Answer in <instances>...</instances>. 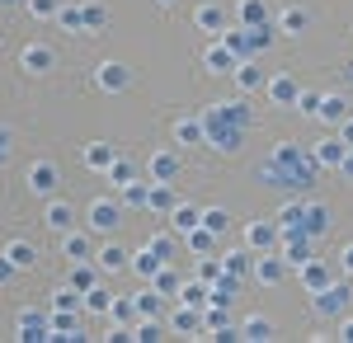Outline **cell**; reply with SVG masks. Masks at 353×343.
<instances>
[{
    "label": "cell",
    "mask_w": 353,
    "mask_h": 343,
    "mask_svg": "<svg viewBox=\"0 0 353 343\" xmlns=\"http://www.w3.org/2000/svg\"><path fill=\"white\" fill-rule=\"evenodd\" d=\"M132 306H137V320H141V315H161V296H156L151 287H146V291H137V296H132Z\"/></svg>",
    "instance_id": "cell-49"
},
{
    "label": "cell",
    "mask_w": 353,
    "mask_h": 343,
    "mask_svg": "<svg viewBox=\"0 0 353 343\" xmlns=\"http://www.w3.org/2000/svg\"><path fill=\"white\" fill-rule=\"evenodd\" d=\"M81 306L90 311V315H109V306H113V291L104 287V282H94L90 291H81Z\"/></svg>",
    "instance_id": "cell-34"
},
{
    "label": "cell",
    "mask_w": 353,
    "mask_h": 343,
    "mask_svg": "<svg viewBox=\"0 0 353 343\" xmlns=\"http://www.w3.org/2000/svg\"><path fill=\"white\" fill-rule=\"evenodd\" d=\"M128 268H132L137 278L146 282V278H151V273L161 268V259H156V254H146V249H137V254H128Z\"/></svg>",
    "instance_id": "cell-45"
},
{
    "label": "cell",
    "mask_w": 353,
    "mask_h": 343,
    "mask_svg": "<svg viewBox=\"0 0 353 343\" xmlns=\"http://www.w3.org/2000/svg\"><path fill=\"white\" fill-rule=\"evenodd\" d=\"M198 211H203V207H193V202H174V207H170V226L184 236L189 226H198Z\"/></svg>",
    "instance_id": "cell-42"
},
{
    "label": "cell",
    "mask_w": 353,
    "mask_h": 343,
    "mask_svg": "<svg viewBox=\"0 0 353 343\" xmlns=\"http://www.w3.org/2000/svg\"><path fill=\"white\" fill-rule=\"evenodd\" d=\"M179 282H184V278H179V268H174V264H161L151 278H146V287L156 291V296H179Z\"/></svg>",
    "instance_id": "cell-22"
},
{
    "label": "cell",
    "mask_w": 353,
    "mask_h": 343,
    "mask_svg": "<svg viewBox=\"0 0 353 343\" xmlns=\"http://www.w3.org/2000/svg\"><path fill=\"white\" fill-rule=\"evenodd\" d=\"M94 282H99V268H94V259H81V264H71V282H66V287L90 291Z\"/></svg>",
    "instance_id": "cell-37"
},
{
    "label": "cell",
    "mask_w": 353,
    "mask_h": 343,
    "mask_svg": "<svg viewBox=\"0 0 353 343\" xmlns=\"http://www.w3.org/2000/svg\"><path fill=\"white\" fill-rule=\"evenodd\" d=\"M339 268H344V273L353 278V245H344V254H339Z\"/></svg>",
    "instance_id": "cell-60"
},
{
    "label": "cell",
    "mask_w": 353,
    "mask_h": 343,
    "mask_svg": "<svg viewBox=\"0 0 353 343\" xmlns=\"http://www.w3.org/2000/svg\"><path fill=\"white\" fill-rule=\"evenodd\" d=\"M179 202V193L174 184H151L146 188V211H156V216H170V207Z\"/></svg>",
    "instance_id": "cell-24"
},
{
    "label": "cell",
    "mask_w": 353,
    "mask_h": 343,
    "mask_svg": "<svg viewBox=\"0 0 353 343\" xmlns=\"http://www.w3.org/2000/svg\"><path fill=\"white\" fill-rule=\"evenodd\" d=\"M349 113H353V104L344 99V94H321V108H316V118H321V123L339 127V123H344Z\"/></svg>",
    "instance_id": "cell-20"
},
{
    "label": "cell",
    "mask_w": 353,
    "mask_h": 343,
    "mask_svg": "<svg viewBox=\"0 0 353 343\" xmlns=\"http://www.w3.org/2000/svg\"><path fill=\"white\" fill-rule=\"evenodd\" d=\"M301 231H306L311 240H321V236L330 231V207H325V202H306V216H301Z\"/></svg>",
    "instance_id": "cell-25"
},
{
    "label": "cell",
    "mask_w": 353,
    "mask_h": 343,
    "mask_svg": "<svg viewBox=\"0 0 353 343\" xmlns=\"http://www.w3.org/2000/svg\"><path fill=\"white\" fill-rule=\"evenodd\" d=\"M179 301L203 311V306H208V282H198V278H193V282H179Z\"/></svg>",
    "instance_id": "cell-46"
},
{
    "label": "cell",
    "mask_w": 353,
    "mask_h": 343,
    "mask_svg": "<svg viewBox=\"0 0 353 343\" xmlns=\"http://www.w3.org/2000/svg\"><path fill=\"white\" fill-rule=\"evenodd\" d=\"M198 118H203V146H217V151H241L245 132H250V108H245L241 99L203 108Z\"/></svg>",
    "instance_id": "cell-1"
},
{
    "label": "cell",
    "mask_w": 353,
    "mask_h": 343,
    "mask_svg": "<svg viewBox=\"0 0 353 343\" xmlns=\"http://www.w3.org/2000/svg\"><path fill=\"white\" fill-rule=\"evenodd\" d=\"M165 329H170V334H203V311L179 301V306L170 311V320H165Z\"/></svg>",
    "instance_id": "cell-14"
},
{
    "label": "cell",
    "mask_w": 353,
    "mask_h": 343,
    "mask_svg": "<svg viewBox=\"0 0 353 343\" xmlns=\"http://www.w3.org/2000/svg\"><path fill=\"white\" fill-rule=\"evenodd\" d=\"M179 174H184L179 151H151V160H146V179L151 184H174Z\"/></svg>",
    "instance_id": "cell-6"
},
{
    "label": "cell",
    "mask_w": 353,
    "mask_h": 343,
    "mask_svg": "<svg viewBox=\"0 0 353 343\" xmlns=\"http://www.w3.org/2000/svg\"><path fill=\"white\" fill-rule=\"evenodd\" d=\"M19 66H24V71H33V76H48V71L57 66V52L48 48V43H28L24 52H19Z\"/></svg>",
    "instance_id": "cell-16"
},
{
    "label": "cell",
    "mask_w": 353,
    "mask_h": 343,
    "mask_svg": "<svg viewBox=\"0 0 353 343\" xmlns=\"http://www.w3.org/2000/svg\"><path fill=\"white\" fill-rule=\"evenodd\" d=\"M81 19H85V28H104L109 24V10L99 0H90V5H81Z\"/></svg>",
    "instance_id": "cell-50"
},
{
    "label": "cell",
    "mask_w": 353,
    "mask_h": 343,
    "mask_svg": "<svg viewBox=\"0 0 353 343\" xmlns=\"http://www.w3.org/2000/svg\"><path fill=\"white\" fill-rule=\"evenodd\" d=\"M104 179H109L113 188H118V184H128V179H137V165H132L128 156H118V151H113V160L104 165Z\"/></svg>",
    "instance_id": "cell-35"
},
{
    "label": "cell",
    "mask_w": 353,
    "mask_h": 343,
    "mask_svg": "<svg viewBox=\"0 0 353 343\" xmlns=\"http://www.w3.org/2000/svg\"><path fill=\"white\" fill-rule=\"evenodd\" d=\"M316 160L306 156V151H297L292 141H283V146H273V156L259 165V179L273 188H306V184H316Z\"/></svg>",
    "instance_id": "cell-2"
},
{
    "label": "cell",
    "mask_w": 353,
    "mask_h": 343,
    "mask_svg": "<svg viewBox=\"0 0 353 343\" xmlns=\"http://www.w3.org/2000/svg\"><path fill=\"white\" fill-rule=\"evenodd\" d=\"M28 10H33L38 19H52V14H57V0H28Z\"/></svg>",
    "instance_id": "cell-54"
},
{
    "label": "cell",
    "mask_w": 353,
    "mask_h": 343,
    "mask_svg": "<svg viewBox=\"0 0 353 343\" xmlns=\"http://www.w3.org/2000/svg\"><path fill=\"white\" fill-rule=\"evenodd\" d=\"M184 245H189V254H217L221 236H212L208 226H189V231H184Z\"/></svg>",
    "instance_id": "cell-27"
},
{
    "label": "cell",
    "mask_w": 353,
    "mask_h": 343,
    "mask_svg": "<svg viewBox=\"0 0 353 343\" xmlns=\"http://www.w3.org/2000/svg\"><path fill=\"white\" fill-rule=\"evenodd\" d=\"M297 76H288V71H273L269 80H264V94H269L273 108H292V99H297Z\"/></svg>",
    "instance_id": "cell-10"
},
{
    "label": "cell",
    "mask_w": 353,
    "mask_h": 343,
    "mask_svg": "<svg viewBox=\"0 0 353 343\" xmlns=\"http://www.w3.org/2000/svg\"><path fill=\"white\" fill-rule=\"evenodd\" d=\"M0 254H5V259H10V264L19 268V273H28V268L38 264V249H33V245H28V240H10V245H5V249H0Z\"/></svg>",
    "instance_id": "cell-28"
},
{
    "label": "cell",
    "mask_w": 353,
    "mask_h": 343,
    "mask_svg": "<svg viewBox=\"0 0 353 343\" xmlns=\"http://www.w3.org/2000/svg\"><path fill=\"white\" fill-rule=\"evenodd\" d=\"M344 151H349V146H344L339 136L330 132L325 141H316V151H311V160H316L321 169H339V160H344Z\"/></svg>",
    "instance_id": "cell-21"
},
{
    "label": "cell",
    "mask_w": 353,
    "mask_h": 343,
    "mask_svg": "<svg viewBox=\"0 0 353 343\" xmlns=\"http://www.w3.org/2000/svg\"><path fill=\"white\" fill-rule=\"evenodd\" d=\"M132 339L137 343H161V339H170V329H165L161 315H141V320H137V329H132Z\"/></svg>",
    "instance_id": "cell-33"
},
{
    "label": "cell",
    "mask_w": 353,
    "mask_h": 343,
    "mask_svg": "<svg viewBox=\"0 0 353 343\" xmlns=\"http://www.w3.org/2000/svg\"><path fill=\"white\" fill-rule=\"evenodd\" d=\"M221 268L226 273H236V278H250V268H254V249H231V254H221Z\"/></svg>",
    "instance_id": "cell-36"
},
{
    "label": "cell",
    "mask_w": 353,
    "mask_h": 343,
    "mask_svg": "<svg viewBox=\"0 0 353 343\" xmlns=\"http://www.w3.org/2000/svg\"><path fill=\"white\" fill-rule=\"evenodd\" d=\"M43 221H48V231H57V236L71 231V226H76V207H71V198H57V193H52V202L43 207Z\"/></svg>",
    "instance_id": "cell-15"
},
{
    "label": "cell",
    "mask_w": 353,
    "mask_h": 343,
    "mask_svg": "<svg viewBox=\"0 0 353 343\" xmlns=\"http://www.w3.org/2000/svg\"><path fill=\"white\" fill-rule=\"evenodd\" d=\"M301 216H306V202H283L278 207V231H301Z\"/></svg>",
    "instance_id": "cell-43"
},
{
    "label": "cell",
    "mask_w": 353,
    "mask_h": 343,
    "mask_svg": "<svg viewBox=\"0 0 353 343\" xmlns=\"http://www.w3.org/2000/svg\"><path fill=\"white\" fill-rule=\"evenodd\" d=\"M109 320H113V324H132V320H137V306H132V296H113V306H109Z\"/></svg>",
    "instance_id": "cell-47"
},
{
    "label": "cell",
    "mask_w": 353,
    "mask_h": 343,
    "mask_svg": "<svg viewBox=\"0 0 353 343\" xmlns=\"http://www.w3.org/2000/svg\"><path fill=\"white\" fill-rule=\"evenodd\" d=\"M306 24H311V10H306V5H288V10L278 14V33H292V38H297V33H306Z\"/></svg>",
    "instance_id": "cell-29"
},
{
    "label": "cell",
    "mask_w": 353,
    "mask_h": 343,
    "mask_svg": "<svg viewBox=\"0 0 353 343\" xmlns=\"http://www.w3.org/2000/svg\"><path fill=\"white\" fill-rule=\"evenodd\" d=\"M174 141L179 146H203V118H179L174 123Z\"/></svg>",
    "instance_id": "cell-39"
},
{
    "label": "cell",
    "mask_w": 353,
    "mask_h": 343,
    "mask_svg": "<svg viewBox=\"0 0 353 343\" xmlns=\"http://www.w3.org/2000/svg\"><path fill=\"white\" fill-rule=\"evenodd\" d=\"M118 226H123V202H118V198H94V202H90V231L109 236Z\"/></svg>",
    "instance_id": "cell-7"
},
{
    "label": "cell",
    "mask_w": 353,
    "mask_h": 343,
    "mask_svg": "<svg viewBox=\"0 0 353 343\" xmlns=\"http://www.w3.org/2000/svg\"><path fill=\"white\" fill-rule=\"evenodd\" d=\"M161 5H174V0H161Z\"/></svg>",
    "instance_id": "cell-61"
},
{
    "label": "cell",
    "mask_w": 353,
    "mask_h": 343,
    "mask_svg": "<svg viewBox=\"0 0 353 343\" xmlns=\"http://www.w3.org/2000/svg\"><path fill=\"white\" fill-rule=\"evenodd\" d=\"M203 66H208V71H217V76H231V71L241 66V56L231 52L226 43H212V48L203 52Z\"/></svg>",
    "instance_id": "cell-18"
},
{
    "label": "cell",
    "mask_w": 353,
    "mask_h": 343,
    "mask_svg": "<svg viewBox=\"0 0 353 343\" xmlns=\"http://www.w3.org/2000/svg\"><path fill=\"white\" fill-rule=\"evenodd\" d=\"M245 249H254V254L278 249V221H250L245 226Z\"/></svg>",
    "instance_id": "cell-13"
},
{
    "label": "cell",
    "mask_w": 353,
    "mask_h": 343,
    "mask_svg": "<svg viewBox=\"0 0 353 343\" xmlns=\"http://www.w3.org/2000/svg\"><path fill=\"white\" fill-rule=\"evenodd\" d=\"M236 19H241V28H269V10H264V0H241Z\"/></svg>",
    "instance_id": "cell-30"
},
{
    "label": "cell",
    "mask_w": 353,
    "mask_h": 343,
    "mask_svg": "<svg viewBox=\"0 0 353 343\" xmlns=\"http://www.w3.org/2000/svg\"><path fill=\"white\" fill-rule=\"evenodd\" d=\"M94 268H99V273H123V268H128V249L109 240L104 249H94Z\"/></svg>",
    "instance_id": "cell-26"
},
{
    "label": "cell",
    "mask_w": 353,
    "mask_h": 343,
    "mask_svg": "<svg viewBox=\"0 0 353 343\" xmlns=\"http://www.w3.org/2000/svg\"><path fill=\"white\" fill-rule=\"evenodd\" d=\"M353 306V287L349 282H325L321 291H311V311H316V320H339L349 315Z\"/></svg>",
    "instance_id": "cell-3"
},
{
    "label": "cell",
    "mask_w": 353,
    "mask_h": 343,
    "mask_svg": "<svg viewBox=\"0 0 353 343\" xmlns=\"http://www.w3.org/2000/svg\"><path fill=\"white\" fill-rule=\"evenodd\" d=\"M94 85H99L104 94H123V90H132V66H128V61H99Z\"/></svg>",
    "instance_id": "cell-8"
},
{
    "label": "cell",
    "mask_w": 353,
    "mask_h": 343,
    "mask_svg": "<svg viewBox=\"0 0 353 343\" xmlns=\"http://www.w3.org/2000/svg\"><path fill=\"white\" fill-rule=\"evenodd\" d=\"M14 278H19V268H14L10 259H5V254H0V287H10Z\"/></svg>",
    "instance_id": "cell-56"
},
{
    "label": "cell",
    "mask_w": 353,
    "mask_h": 343,
    "mask_svg": "<svg viewBox=\"0 0 353 343\" xmlns=\"http://www.w3.org/2000/svg\"><path fill=\"white\" fill-rule=\"evenodd\" d=\"M14 339L43 343V339H48V315H43V311H33V306H24V311L14 315Z\"/></svg>",
    "instance_id": "cell-12"
},
{
    "label": "cell",
    "mask_w": 353,
    "mask_h": 343,
    "mask_svg": "<svg viewBox=\"0 0 353 343\" xmlns=\"http://www.w3.org/2000/svg\"><path fill=\"white\" fill-rule=\"evenodd\" d=\"M81 306V291L76 287H57L52 291V311H76Z\"/></svg>",
    "instance_id": "cell-53"
},
{
    "label": "cell",
    "mask_w": 353,
    "mask_h": 343,
    "mask_svg": "<svg viewBox=\"0 0 353 343\" xmlns=\"http://www.w3.org/2000/svg\"><path fill=\"white\" fill-rule=\"evenodd\" d=\"M146 188H151V179L137 174V179H128V184H118V202H123V207H141V211H146Z\"/></svg>",
    "instance_id": "cell-31"
},
{
    "label": "cell",
    "mask_w": 353,
    "mask_h": 343,
    "mask_svg": "<svg viewBox=\"0 0 353 343\" xmlns=\"http://www.w3.org/2000/svg\"><path fill=\"white\" fill-rule=\"evenodd\" d=\"M334 136H339L344 146H353V113H349V118H344V123H339V127H334Z\"/></svg>",
    "instance_id": "cell-58"
},
{
    "label": "cell",
    "mask_w": 353,
    "mask_h": 343,
    "mask_svg": "<svg viewBox=\"0 0 353 343\" xmlns=\"http://www.w3.org/2000/svg\"><path fill=\"white\" fill-rule=\"evenodd\" d=\"M48 339H85L81 334V324H76V311H52L48 315Z\"/></svg>",
    "instance_id": "cell-19"
},
{
    "label": "cell",
    "mask_w": 353,
    "mask_h": 343,
    "mask_svg": "<svg viewBox=\"0 0 353 343\" xmlns=\"http://www.w3.org/2000/svg\"><path fill=\"white\" fill-rule=\"evenodd\" d=\"M283 278H288V264H283V254H278V249H269V254H254L250 282H259V287H283Z\"/></svg>",
    "instance_id": "cell-5"
},
{
    "label": "cell",
    "mask_w": 353,
    "mask_h": 343,
    "mask_svg": "<svg viewBox=\"0 0 353 343\" xmlns=\"http://www.w3.org/2000/svg\"><path fill=\"white\" fill-rule=\"evenodd\" d=\"M334 339H344V343H353V320H334Z\"/></svg>",
    "instance_id": "cell-57"
},
{
    "label": "cell",
    "mask_w": 353,
    "mask_h": 343,
    "mask_svg": "<svg viewBox=\"0 0 353 343\" xmlns=\"http://www.w3.org/2000/svg\"><path fill=\"white\" fill-rule=\"evenodd\" d=\"M28 193H38V198H52L57 193V184H61V169H57V160H48V156H38L33 165H28Z\"/></svg>",
    "instance_id": "cell-4"
},
{
    "label": "cell",
    "mask_w": 353,
    "mask_h": 343,
    "mask_svg": "<svg viewBox=\"0 0 353 343\" xmlns=\"http://www.w3.org/2000/svg\"><path fill=\"white\" fill-rule=\"evenodd\" d=\"M141 249H146V254H156L161 264H170V259H174V236H170V231H156V236H146Z\"/></svg>",
    "instance_id": "cell-40"
},
{
    "label": "cell",
    "mask_w": 353,
    "mask_h": 343,
    "mask_svg": "<svg viewBox=\"0 0 353 343\" xmlns=\"http://www.w3.org/2000/svg\"><path fill=\"white\" fill-rule=\"evenodd\" d=\"M10 141H14V132H10V127L0 123V169L10 165Z\"/></svg>",
    "instance_id": "cell-55"
},
{
    "label": "cell",
    "mask_w": 353,
    "mask_h": 343,
    "mask_svg": "<svg viewBox=\"0 0 353 343\" xmlns=\"http://www.w3.org/2000/svg\"><path fill=\"white\" fill-rule=\"evenodd\" d=\"M334 174H344V179H349V184H353V146H349V151H344V160H339V169H334Z\"/></svg>",
    "instance_id": "cell-59"
},
{
    "label": "cell",
    "mask_w": 353,
    "mask_h": 343,
    "mask_svg": "<svg viewBox=\"0 0 353 343\" xmlns=\"http://www.w3.org/2000/svg\"><path fill=\"white\" fill-rule=\"evenodd\" d=\"M61 254L71 259V264H81V259H94V240H90V231H61Z\"/></svg>",
    "instance_id": "cell-17"
},
{
    "label": "cell",
    "mask_w": 353,
    "mask_h": 343,
    "mask_svg": "<svg viewBox=\"0 0 353 343\" xmlns=\"http://www.w3.org/2000/svg\"><path fill=\"white\" fill-rule=\"evenodd\" d=\"M236 329H241V339H250V343H264V339L278 334V324H273L269 315H250L245 324H236Z\"/></svg>",
    "instance_id": "cell-32"
},
{
    "label": "cell",
    "mask_w": 353,
    "mask_h": 343,
    "mask_svg": "<svg viewBox=\"0 0 353 343\" xmlns=\"http://www.w3.org/2000/svg\"><path fill=\"white\" fill-rule=\"evenodd\" d=\"M81 160H85V169H94V174H104V165L113 160V146H109V141H90Z\"/></svg>",
    "instance_id": "cell-38"
},
{
    "label": "cell",
    "mask_w": 353,
    "mask_h": 343,
    "mask_svg": "<svg viewBox=\"0 0 353 343\" xmlns=\"http://www.w3.org/2000/svg\"><path fill=\"white\" fill-rule=\"evenodd\" d=\"M198 226H208L212 236H226V226H231V211H226V207H208V211H198Z\"/></svg>",
    "instance_id": "cell-44"
},
{
    "label": "cell",
    "mask_w": 353,
    "mask_h": 343,
    "mask_svg": "<svg viewBox=\"0 0 353 343\" xmlns=\"http://www.w3.org/2000/svg\"><path fill=\"white\" fill-rule=\"evenodd\" d=\"M231 76H236V85H241L245 94H254V90H259V85H264V71H259V66H254V61H241V66H236V71H231Z\"/></svg>",
    "instance_id": "cell-41"
},
{
    "label": "cell",
    "mask_w": 353,
    "mask_h": 343,
    "mask_svg": "<svg viewBox=\"0 0 353 343\" xmlns=\"http://www.w3.org/2000/svg\"><path fill=\"white\" fill-rule=\"evenodd\" d=\"M57 19H61V28H71V33H85L81 5H57Z\"/></svg>",
    "instance_id": "cell-51"
},
{
    "label": "cell",
    "mask_w": 353,
    "mask_h": 343,
    "mask_svg": "<svg viewBox=\"0 0 353 343\" xmlns=\"http://www.w3.org/2000/svg\"><path fill=\"white\" fill-rule=\"evenodd\" d=\"M217 278H221V259H212V254H198V282H208V287H212Z\"/></svg>",
    "instance_id": "cell-52"
},
{
    "label": "cell",
    "mask_w": 353,
    "mask_h": 343,
    "mask_svg": "<svg viewBox=\"0 0 353 343\" xmlns=\"http://www.w3.org/2000/svg\"><path fill=\"white\" fill-rule=\"evenodd\" d=\"M349 104H353V99H349Z\"/></svg>",
    "instance_id": "cell-62"
},
{
    "label": "cell",
    "mask_w": 353,
    "mask_h": 343,
    "mask_svg": "<svg viewBox=\"0 0 353 343\" xmlns=\"http://www.w3.org/2000/svg\"><path fill=\"white\" fill-rule=\"evenodd\" d=\"M301 118H316V108H321V90H297V99H292Z\"/></svg>",
    "instance_id": "cell-48"
},
{
    "label": "cell",
    "mask_w": 353,
    "mask_h": 343,
    "mask_svg": "<svg viewBox=\"0 0 353 343\" xmlns=\"http://www.w3.org/2000/svg\"><path fill=\"white\" fill-rule=\"evenodd\" d=\"M297 278H301V287H306V291H321L325 282H334V264L311 254V259H301V264H297Z\"/></svg>",
    "instance_id": "cell-11"
},
{
    "label": "cell",
    "mask_w": 353,
    "mask_h": 343,
    "mask_svg": "<svg viewBox=\"0 0 353 343\" xmlns=\"http://www.w3.org/2000/svg\"><path fill=\"white\" fill-rule=\"evenodd\" d=\"M193 19H198V28H203V33H217V38L226 33V10H221L217 0H203Z\"/></svg>",
    "instance_id": "cell-23"
},
{
    "label": "cell",
    "mask_w": 353,
    "mask_h": 343,
    "mask_svg": "<svg viewBox=\"0 0 353 343\" xmlns=\"http://www.w3.org/2000/svg\"><path fill=\"white\" fill-rule=\"evenodd\" d=\"M311 249H316V240L306 236V231H278V254H283L288 268H297L301 259H311Z\"/></svg>",
    "instance_id": "cell-9"
}]
</instances>
